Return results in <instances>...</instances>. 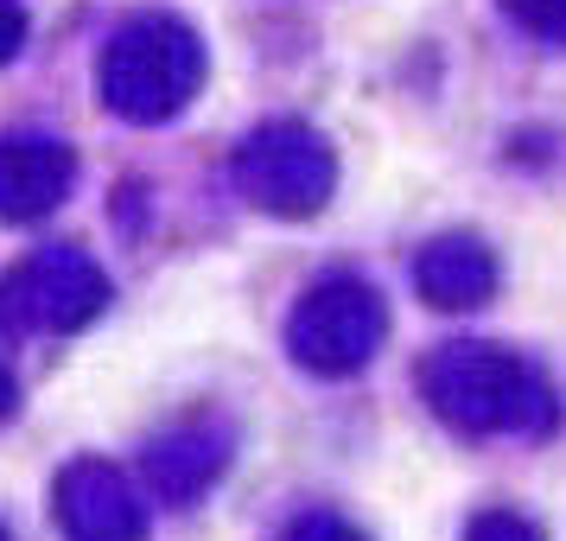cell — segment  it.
<instances>
[{
    "mask_svg": "<svg viewBox=\"0 0 566 541\" xmlns=\"http://www.w3.org/2000/svg\"><path fill=\"white\" fill-rule=\"evenodd\" d=\"M77 191V147L57 134H0V223H45Z\"/></svg>",
    "mask_w": 566,
    "mask_h": 541,
    "instance_id": "ba28073f",
    "label": "cell"
},
{
    "mask_svg": "<svg viewBox=\"0 0 566 541\" xmlns=\"http://www.w3.org/2000/svg\"><path fill=\"white\" fill-rule=\"evenodd\" d=\"M235 459V434L223 420H179V427H166V434L147 439V452H140V478L154 490L159 503H172V510H191L198 497L217 490V478L230 471Z\"/></svg>",
    "mask_w": 566,
    "mask_h": 541,
    "instance_id": "52a82bcc",
    "label": "cell"
},
{
    "mask_svg": "<svg viewBox=\"0 0 566 541\" xmlns=\"http://www.w3.org/2000/svg\"><path fill=\"white\" fill-rule=\"evenodd\" d=\"M0 541H13V529H7V522H0Z\"/></svg>",
    "mask_w": 566,
    "mask_h": 541,
    "instance_id": "9a60e30c",
    "label": "cell"
},
{
    "mask_svg": "<svg viewBox=\"0 0 566 541\" xmlns=\"http://www.w3.org/2000/svg\"><path fill=\"white\" fill-rule=\"evenodd\" d=\"M382 344H388V300L382 287L363 281V274H318L286 312V357L312 376H325V383H344V376L369 370Z\"/></svg>",
    "mask_w": 566,
    "mask_h": 541,
    "instance_id": "5b68a950",
    "label": "cell"
},
{
    "mask_svg": "<svg viewBox=\"0 0 566 541\" xmlns=\"http://www.w3.org/2000/svg\"><path fill=\"white\" fill-rule=\"evenodd\" d=\"M230 185L242 205L274 217V223H312L337 198L332 134H318L312 122H293V115H274V122H261L235 141Z\"/></svg>",
    "mask_w": 566,
    "mask_h": 541,
    "instance_id": "3957f363",
    "label": "cell"
},
{
    "mask_svg": "<svg viewBox=\"0 0 566 541\" xmlns=\"http://www.w3.org/2000/svg\"><path fill=\"white\" fill-rule=\"evenodd\" d=\"M210 77V52L205 32L191 27L185 13L166 7H140L122 27L108 32L103 64H96V90L103 108L128 128H166L179 122L185 108L198 103V90Z\"/></svg>",
    "mask_w": 566,
    "mask_h": 541,
    "instance_id": "7a4b0ae2",
    "label": "cell"
},
{
    "mask_svg": "<svg viewBox=\"0 0 566 541\" xmlns=\"http://www.w3.org/2000/svg\"><path fill=\"white\" fill-rule=\"evenodd\" d=\"M503 261L478 230H446L413 256V293L433 312H478L496 300Z\"/></svg>",
    "mask_w": 566,
    "mask_h": 541,
    "instance_id": "9c48e42d",
    "label": "cell"
},
{
    "mask_svg": "<svg viewBox=\"0 0 566 541\" xmlns=\"http://www.w3.org/2000/svg\"><path fill=\"white\" fill-rule=\"evenodd\" d=\"M13 414H20V376H13V370L0 363V427H7Z\"/></svg>",
    "mask_w": 566,
    "mask_h": 541,
    "instance_id": "5bb4252c",
    "label": "cell"
},
{
    "mask_svg": "<svg viewBox=\"0 0 566 541\" xmlns=\"http://www.w3.org/2000/svg\"><path fill=\"white\" fill-rule=\"evenodd\" d=\"M52 516H57V529H64V541H147V529H154L140 485L122 465L96 459V452L57 465Z\"/></svg>",
    "mask_w": 566,
    "mask_h": 541,
    "instance_id": "8992f818",
    "label": "cell"
},
{
    "mask_svg": "<svg viewBox=\"0 0 566 541\" xmlns=\"http://www.w3.org/2000/svg\"><path fill=\"white\" fill-rule=\"evenodd\" d=\"M27 39H32L27 7L20 0H0V64H13V58L27 52Z\"/></svg>",
    "mask_w": 566,
    "mask_h": 541,
    "instance_id": "4fadbf2b",
    "label": "cell"
},
{
    "mask_svg": "<svg viewBox=\"0 0 566 541\" xmlns=\"http://www.w3.org/2000/svg\"><path fill=\"white\" fill-rule=\"evenodd\" d=\"M281 541H369V535H363L350 516H337V510H300L281 529Z\"/></svg>",
    "mask_w": 566,
    "mask_h": 541,
    "instance_id": "7c38bea8",
    "label": "cell"
},
{
    "mask_svg": "<svg viewBox=\"0 0 566 541\" xmlns=\"http://www.w3.org/2000/svg\"><path fill=\"white\" fill-rule=\"evenodd\" d=\"M420 402L439 427L464 439H547L560 434V388L535 363L490 344V337H452L420 357Z\"/></svg>",
    "mask_w": 566,
    "mask_h": 541,
    "instance_id": "6da1fadb",
    "label": "cell"
},
{
    "mask_svg": "<svg viewBox=\"0 0 566 541\" xmlns=\"http://www.w3.org/2000/svg\"><path fill=\"white\" fill-rule=\"evenodd\" d=\"M115 300L108 268L77 242H52V249H32L0 274V337L20 344V337H77Z\"/></svg>",
    "mask_w": 566,
    "mask_h": 541,
    "instance_id": "277c9868",
    "label": "cell"
},
{
    "mask_svg": "<svg viewBox=\"0 0 566 541\" xmlns=\"http://www.w3.org/2000/svg\"><path fill=\"white\" fill-rule=\"evenodd\" d=\"M464 541H547V529L515 510H478L464 522Z\"/></svg>",
    "mask_w": 566,
    "mask_h": 541,
    "instance_id": "8fae6325",
    "label": "cell"
},
{
    "mask_svg": "<svg viewBox=\"0 0 566 541\" xmlns=\"http://www.w3.org/2000/svg\"><path fill=\"white\" fill-rule=\"evenodd\" d=\"M496 7H503V13H510L528 39H541V45L566 52V0H496Z\"/></svg>",
    "mask_w": 566,
    "mask_h": 541,
    "instance_id": "30bf717a",
    "label": "cell"
}]
</instances>
